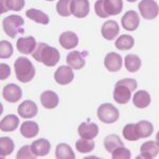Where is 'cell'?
I'll return each mask as SVG.
<instances>
[{"label": "cell", "mask_w": 159, "mask_h": 159, "mask_svg": "<svg viewBox=\"0 0 159 159\" xmlns=\"http://www.w3.org/2000/svg\"><path fill=\"white\" fill-rule=\"evenodd\" d=\"M55 157L57 159H74L75 155H74L70 145L66 144V143H61L56 147Z\"/></svg>", "instance_id": "cell-28"}, {"label": "cell", "mask_w": 159, "mask_h": 159, "mask_svg": "<svg viewBox=\"0 0 159 159\" xmlns=\"http://www.w3.org/2000/svg\"><path fill=\"white\" fill-rule=\"evenodd\" d=\"M122 57L120 54H118L116 52H109L108 54H106L104 58V65L108 71L111 72H116L119 71L122 67Z\"/></svg>", "instance_id": "cell-14"}, {"label": "cell", "mask_w": 159, "mask_h": 159, "mask_svg": "<svg viewBox=\"0 0 159 159\" xmlns=\"http://www.w3.org/2000/svg\"><path fill=\"white\" fill-rule=\"evenodd\" d=\"M58 96L52 90H46L40 94V103L45 108L53 109L58 105Z\"/></svg>", "instance_id": "cell-18"}, {"label": "cell", "mask_w": 159, "mask_h": 159, "mask_svg": "<svg viewBox=\"0 0 159 159\" xmlns=\"http://www.w3.org/2000/svg\"><path fill=\"white\" fill-rule=\"evenodd\" d=\"M16 78L21 83H28L35 76V68L29 58L20 56L14 63Z\"/></svg>", "instance_id": "cell-3"}, {"label": "cell", "mask_w": 159, "mask_h": 159, "mask_svg": "<svg viewBox=\"0 0 159 159\" xmlns=\"http://www.w3.org/2000/svg\"><path fill=\"white\" fill-rule=\"evenodd\" d=\"M134 45H135L134 37L127 34H123L121 36H119L117 38L116 43H115V46H116L117 49H119L121 51L130 50L134 47Z\"/></svg>", "instance_id": "cell-27"}, {"label": "cell", "mask_w": 159, "mask_h": 159, "mask_svg": "<svg viewBox=\"0 0 159 159\" xmlns=\"http://www.w3.org/2000/svg\"><path fill=\"white\" fill-rule=\"evenodd\" d=\"M16 48L22 54H32L33 51L36 48V40L34 37L28 36V37H20L17 40Z\"/></svg>", "instance_id": "cell-11"}, {"label": "cell", "mask_w": 159, "mask_h": 159, "mask_svg": "<svg viewBox=\"0 0 159 159\" xmlns=\"http://www.w3.org/2000/svg\"><path fill=\"white\" fill-rule=\"evenodd\" d=\"M71 13L76 18L86 17L89 14V1L88 0H72Z\"/></svg>", "instance_id": "cell-10"}, {"label": "cell", "mask_w": 159, "mask_h": 159, "mask_svg": "<svg viewBox=\"0 0 159 159\" xmlns=\"http://www.w3.org/2000/svg\"><path fill=\"white\" fill-rule=\"evenodd\" d=\"M104 9L109 16L120 14L123 9L122 0H104Z\"/></svg>", "instance_id": "cell-25"}, {"label": "cell", "mask_w": 159, "mask_h": 159, "mask_svg": "<svg viewBox=\"0 0 159 159\" xmlns=\"http://www.w3.org/2000/svg\"><path fill=\"white\" fill-rule=\"evenodd\" d=\"M27 17H29L31 20L42 25H48L49 24V16L43 11H39L37 9H30L25 12Z\"/></svg>", "instance_id": "cell-26"}, {"label": "cell", "mask_w": 159, "mask_h": 159, "mask_svg": "<svg viewBox=\"0 0 159 159\" xmlns=\"http://www.w3.org/2000/svg\"><path fill=\"white\" fill-rule=\"evenodd\" d=\"M66 60H67L68 65L72 69H75V70H80V69H82L85 66V60H84L81 52H79V51L69 52Z\"/></svg>", "instance_id": "cell-20"}, {"label": "cell", "mask_w": 159, "mask_h": 159, "mask_svg": "<svg viewBox=\"0 0 159 159\" xmlns=\"http://www.w3.org/2000/svg\"><path fill=\"white\" fill-rule=\"evenodd\" d=\"M31 148H32L33 153L36 155V157H43V156H46L50 152L51 144L47 139L40 138L38 140H35L31 144Z\"/></svg>", "instance_id": "cell-19"}, {"label": "cell", "mask_w": 159, "mask_h": 159, "mask_svg": "<svg viewBox=\"0 0 159 159\" xmlns=\"http://www.w3.org/2000/svg\"><path fill=\"white\" fill-rule=\"evenodd\" d=\"M60 43L61 47L66 50L74 49L79 45V37L72 31H66V32L61 34Z\"/></svg>", "instance_id": "cell-16"}, {"label": "cell", "mask_w": 159, "mask_h": 159, "mask_svg": "<svg viewBox=\"0 0 159 159\" xmlns=\"http://www.w3.org/2000/svg\"><path fill=\"white\" fill-rule=\"evenodd\" d=\"M119 25L115 20H108V21L104 22L103 25L101 28V33L102 36L107 40H112L117 37V35L119 34Z\"/></svg>", "instance_id": "cell-15"}, {"label": "cell", "mask_w": 159, "mask_h": 159, "mask_svg": "<svg viewBox=\"0 0 159 159\" xmlns=\"http://www.w3.org/2000/svg\"><path fill=\"white\" fill-rule=\"evenodd\" d=\"M133 103L138 108H145L151 104V96L148 91L139 90L134 94Z\"/></svg>", "instance_id": "cell-23"}, {"label": "cell", "mask_w": 159, "mask_h": 159, "mask_svg": "<svg viewBox=\"0 0 159 159\" xmlns=\"http://www.w3.org/2000/svg\"><path fill=\"white\" fill-rule=\"evenodd\" d=\"M7 6H9V10L15 12L21 11L25 7V0H7Z\"/></svg>", "instance_id": "cell-39"}, {"label": "cell", "mask_w": 159, "mask_h": 159, "mask_svg": "<svg viewBox=\"0 0 159 159\" xmlns=\"http://www.w3.org/2000/svg\"><path fill=\"white\" fill-rule=\"evenodd\" d=\"M137 81L134 79H123L117 82L114 89V99L119 104H126L132 98V92L137 88Z\"/></svg>", "instance_id": "cell-2"}, {"label": "cell", "mask_w": 159, "mask_h": 159, "mask_svg": "<svg viewBox=\"0 0 159 159\" xmlns=\"http://www.w3.org/2000/svg\"><path fill=\"white\" fill-rule=\"evenodd\" d=\"M79 135L81 138H87V139H93L99 134V126L96 123L83 122L80 124L78 129Z\"/></svg>", "instance_id": "cell-12"}, {"label": "cell", "mask_w": 159, "mask_h": 159, "mask_svg": "<svg viewBox=\"0 0 159 159\" xmlns=\"http://www.w3.org/2000/svg\"><path fill=\"white\" fill-rule=\"evenodd\" d=\"M13 54V46L11 43L7 40L0 42V57L1 58H9Z\"/></svg>", "instance_id": "cell-35"}, {"label": "cell", "mask_w": 159, "mask_h": 159, "mask_svg": "<svg viewBox=\"0 0 159 159\" xmlns=\"http://www.w3.org/2000/svg\"><path fill=\"white\" fill-rule=\"evenodd\" d=\"M126 1H129V2H135V1H137V0H126Z\"/></svg>", "instance_id": "cell-43"}, {"label": "cell", "mask_w": 159, "mask_h": 159, "mask_svg": "<svg viewBox=\"0 0 159 159\" xmlns=\"http://www.w3.org/2000/svg\"><path fill=\"white\" fill-rule=\"evenodd\" d=\"M47 1H52V0H47Z\"/></svg>", "instance_id": "cell-44"}, {"label": "cell", "mask_w": 159, "mask_h": 159, "mask_svg": "<svg viewBox=\"0 0 159 159\" xmlns=\"http://www.w3.org/2000/svg\"><path fill=\"white\" fill-rule=\"evenodd\" d=\"M124 64L127 71H129V72H137L141 67V60L139 56L136 54H129L125 56Z\"/></svg>", "instance_id": "cell-29"}, {"label": "cell", "mask_w": 159, "mask_h": 159, "mask_svg": "<svg viewBox=\"0 0 159 159\" xmlns=\"http://www.w3.org/2000/svg\"><path fill=\"white\" fill-rule=\"evenodd\" d=\"M94 11H96V14L99 17H101V18L109 17V15L107 14L104 9V0H98L96 2V4H94Z\"/></svg>", "instance_id": "cell-38"}, {"label": "cell", "mask_w": 159, "mask_h": 159, "mask_svg": "<svg viewBox=\"0 0 159 159\" xmlns=\"http://www.w3.org/2000/svg\"><path fill=\"white\" fill-rule=\"evenodd\" d=\"M16 158H18V159H24V158L34 159L37 157H36V155L33 153L31 145H25V147H22L18 151V153H17V155H16Z\"/></svg>", "instance_id": "cell-37"}, {"label": "cell", "mask_w": 159, "mask_h": 159, "mask_svg": "<svg viewBox=\"0 0 159 159\" xmlns=\"http://www.w3.org/2000/svg\"><path fill=\"white\" fill-rule=\"evenodd\" d=\"M0 12L1 13H6L9 11V6H7V0H0Z\"/></svg>", "instance_id": "cell-41"}, {"label": "cell", "mask_w": 159, "mask_h": 159, "mask_svg": "<svg viewBox=\"0 0 159 159\" xmlns=\"http://www.w3.org/2000/svg\"><path fill=\"white\" fill-rule=\"evenodd\" d=\"M18 125L19 119L15 115H7L3 119H1V123H0L2 132H13L18 127Z\"/></svg>", "instance_id": "cell-22"}, {"label": "cell", "mask_w": 159, "mask_h": 159, "mask_svg": "<svg viewBox=\"0 0 159 159\" xmlns=\"http://www.w3.org/2000/svg\"><path fill=\"white\" fill-rule=\"evenodd\" d=\"M39 127L34 121H25L20 126V134L25 138H33L38 135Z\"/></svg>", "instance_id": "cell-21"}, {"label": "cell", "mask_w": 159, "mask_h": 159, "mask_svg": "<svg viewBox=\"0 0 159 159\" xmlns=\"http://www.w3.org/2000/svg\"><path fill=\"white\" fill-rule=\"evenodd\" d=\"M141 155L138 158H147L152 159L155 158L159 153V145L156 141H147L140 148Z\"/></svg>", "instance_id": "cell-17"}, {"label": "cell", "mask_w": 159, "mask_h": 159, "mask_svg": "<svg viewBox=\"0 0 159 159\" xmlns=\"http://www.w3.org/2000/svg\"><path fill=\"white\" fill-rule=\"evenodd\" d=\"M11 74V68L9 65L7 64H1L0 65V79L1 80H6L10 76Z\"/></svg>", "instance_id": "cell-40"}, {"label": "cell", "mask_w": 159, "mask_h": 159, "mask_svg": "<svg viewBox=\"0 0 159 159\" xmlns=\"http://www.w3.org/2000/svg\"><path fill=\"white\" fill-rule=\"evenodd\" d=\"M74 79V74L72 68L68 66H61L57 68V70L54 73V80L60 85H68Z\"/></svg>", "instance_id": "cell-8"}, {"label": "cell", "mask_w": 159, "mask_h": 159, "mask_svg": "<svg viewBox=\"0 0 159 159\" xmlns=\"http://www.w3.org/2000/svg\"><path fill=\"white\" fill-rule=\"evenodd\" d=\"M24 25V18L18 15H11L9 17H6L2 21V27H3L4 32L11 38H15L17 34L25 32L24 28H22Z\"/></svg>", "instance_id": "cell-4"}, {"label": "cell", "mask_w": 159, "mask_h": 159, "mask_svg": "<svg viewBox=\"0 0 159 159\" xmlns=\"http://www.w3.org/2000/svg\"><path fill=\"white\" fill-rule=\"evenodd\" d=\"M2 97L7 102L16 103L22 97V90L18 85L15 84H7L2 90Z\"/></svg>", "instance_id": "cell-7"}, {"label": "cell", "mask_w": 159, "mask_h": 159, "mask_svg": "<svg viewBox=\"0 0 159 159\" xmlns=\"http://www.w3.org/2000/svg\"><path fill=\"white\" fill-rule=\"evenodd\" d=\"M136 133H137L139 138H148L153 134L154 127L151 122L147 121V120H142L139 121L137 124H135Z\"/></svg>", "instance_id": "cell-24"}, {"label": "cell", "mask_w": 159, "mask_h": 159, "mask_svg": "<svg viewBox=\"0 0 159 159\" xmlns=\"http://www.w3.org/2000/svg\"><path fill=\"white\" fill-rule=\"evenodd\" d=\"M111 156L114 159H129L132 157V154H130V151L129 148L119 147L111 153Z\"/></svg>", "instance_id": "cell-36"}, {"label": "cell", "mask_w": 159, "mask_h": 159, "mask_svg": "<svg viewBox=\"0 0 159 159\" xmlns=\"http://www.w3.org/2000/svg\"><path fill=\"white\" fill-rule=\"evenodd\" d=\"M138 9L144 19H154L159 14V7L155 0H141Z\"/></svg>", "instance_id": "cell-6"}, {"label": "cell", "mask_w": 159, "mask_h": 159, "mask_svg": "<svg viewBox=\"0 0 159 159\" xmlns=\"http://www.w3.org/2000/svg\"><path fill=\"white\" fill-rule=\"evenodd\" d=\"M99 120H101L103 123L106 124H111L115 123L119 119V110L110 103H104L100 105L97 111Z\"/></svg>", "instance_id": "cell-5"}, {"label": "cell", "mask_w": 159, "mask_h": 159, "mask_svg": "<svg viewBox=\"0 0 159 159\" xmlns=\"http://www.w3.org/2000/svg\"><path fill=\"white\" fill-rule=\"evenodd\" d=\"M94 141L92 139H87V138H81L76 141L75 148L80 153H90L94 148Z\"/></svg>", "instance_id": "cell-31"}, {"label": "cell", "mask_w": 159, "mask_h": 159, "mask_svg": "<svg viewBox=\"0 0 159 159\" xmlns=\"http://www.w3.org/2000/svg\"><path fill=\"white\" fill-rule=\"evenodd\" d=\"M71 2L72 0H58L56 4V12L63 17L70 16L71 13Z\"/></svg>", "instance_id": "cell-33"}, {"label": "cell", "mask_w": 159, "mask_h": 159, "mask_svg": "<svg viewBox=\"0 0 159 159\" xmlns=\"http://www.w3.org/2000/svg\"><path fill=\"white\" fill-rule=\"evenodd\" d=\"M122 27L126 31H135L139 27L140 24V17L137 12L129 11L124 14V16L121 19Z\"/></svg>", "instance_id": "cell-9"}, {"label": "cell", "mask_w": 159, "mask_h": 159, "mask_svg": "<svg viewBox=\"0 0 159 159\" xmlns=\"http://www.w3.org/2000/svg\"><path fill=\"white\" fill-rule=\"evenodd\" d=\"M122 134H123V137L129 141H137L140 139V138L138 137L137 133H136L135 124H133V123H129V124L125 125L124 129L122 130Z\"/></svg>", "instance_id": "cell-34"}, {"label": "cell", "mask_w": 159, "mask_h": 159, "mask_svg": "<svg viewBox=\"0 0 159 159\" xmlns=\"http://www.w3.org/2000/svg\"><path fill=\"white\" fill-rule=\"evenodd\" d=\"M119 147H123V142L119 136L109 135L104 139V148L108 153H112Z\"/></svg>", "instance_id": "cell-30"}, {"label": "cell", "mask_w": 159, "mask_h": 159, "mask_svg": "<svg viewBox=\"0 0 159 159\" xmlns=\"http://www.w3.org/2000/svg\"><path fill=\"white\" fill-rule=\"evenodd\" d=\"M38 112L37 105L31 100L22 102L18 106V115L24 119H31V118L35 117Z\"/></svg>", "instance_id": "cell-13"}, {"label": "cell", "mask_w": 159, "mask_h": 159, "mask_svg": "<svg viewBox=\"0 0 159 159\" xmlns=\"http://www.w3.org/2000/svg\"><path fill=\"white\" fill-rule=\"evenodd\" d=\"M156 142H157L159 145V132L157 133V135H156Z\"/></svg>", "instance_id": "cell-42"}, {"label": "cell", "mask_w": 159, "mask_h": 159, "mask_svg": "<svg viewBox=\"0 0 159 159\" xmlns=\"http://www.w3.org/2000/svg\"><path fill=\"white\" fill-rule=\"evenodd\" d=\"M32 56L34 57V60L43 63L47 67H54L61 58L58 50L54 47L47 45L46 43H37L36 48L32 53Z\"/></svg>", "instance_id": "cell-1"}, {"label": "cell", "mask_w": 159, "mask_h": 159, "mask_svg": "<svg viewBox=\"0 0 159 159\" xmlns=\"http://www.w3.org/2000/svg\"><path fill=\"white\" fill-rule=\"evenodd\" d=\"M14 148H15V144L11 138H9V137L0 138V153H1L2 157L11 155V154L14 152Z\"/></svg>", "instance_id": "cell-32"}]
</instances>
